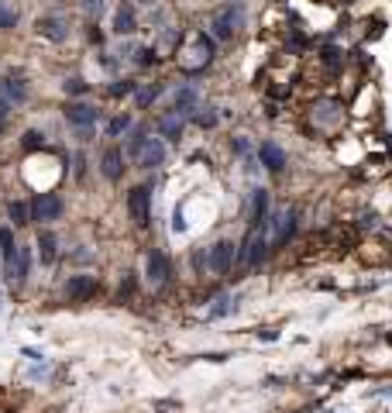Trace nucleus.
I'll return each instance as SVG.
<instances>
[{"label":"nucleus","mask_w":392,"mask_h":413,"mask_svg":"<svg viewBox=\"0 0 392 413\" xmlns=\"http://www.w3.org/2000/svg\"><path fill=\"white\" fill-rule=\"evenodd\" d=\"M10 220H14V224H28V206L10 204Z\"/></svg>","instance_id":"nucleus-26"},{"label":"nucleus","mask_w":392,"mask_h":413,"mask_svg":"<svg viewBox=\"0 0 392 413\" xmlns=\"http://www.w3.org/2000/svg\"><path fill=\"white\" fill-rule=\"evenodd\" d=\"M66 293H69L73 300H90V296L97 293V279H93V276H73L69 286H66Z\"/></svg>","instance_id":"nucleus-14"},{"label":"nucleus","mask_w":392,"mask_h":413,"mask_svg":"<svg viewBox=\"0 0 392 413\" xmlns=\"http://www.w3.org/2000/svg\"><path fill=\"white\" fill-rule=\"evenodd\" d=\"M237 258V245L234 241H217V245L210 248V258H206V265H210V272H227L231 265H234Z\"/></svg>","instance_id":"nucleus-5"},{"label":"nucleus","mask_w":392,"mask_h":413,"mask_svg":"<svg viewBox=\"0 0 392 413\" xmlns=\"http://www.w3.org/2000/svg\"><path fill=\"white\" fill-rule=\"evenodd\" d=\"M138 62H141V66H152V62H155V52H152V48H141V52H138Z\"/></svg>","instance_id":"nucleus-32"},{"label":"nucleus","mask_w":392,"mask_h":413,"mask_svg":"<svg viewBox=\"0 0 392 413\" xmlns=\"http://www.w3.org/2000/svg\"><path fill=\"white\" fill-rule=\"evenodd\" d=\"M183 124H186V121H183V114H179V111H169V114L158 121V131H162L165 138L179 141V134H183Z\"/></svg>","instance_id":"nucleus-17"},{"label":"nucleus","mask_w":392,"mask_h":413,"mask_svg":"<svg viewBox=\"0 0 392 413\" xmlns=\"http://www.w3.org/2000/svg\"><path fill=\"white\" fill-rule=\"evenodd\" d=\"M131 90H134V83H114V86H111V90H107V93H111V97H124V93H131Z\"/></svg>","instance_id":"nucleus-31"},{"label":"nucleus","mask_w":392,"mask_h":413,"mask_svg":"<svg viewBox=\"0 0 392 413\" xmlns=\"http://www.w3.org/2000/svg\"><path fill=\"white\" fill-rule=\"evenodd\" d=\"M145 272H148V283H152V286H162V283L172 276V265H169V258H165L162 248H152V251H148Z\"/></svg>","instance_id":"nucleus-6"},{"label":"nucleus","mask_w":392,"mask_h":413,"mask_svg":"<svg viewBox=\"0 0 392 413\" xmlns=\"http://www.w3.org/2000/svg\"><path fill=\"white\" fill-rule=\"evenodd\" d=\"M14 234H10V227H0V255H4V262L14 255Z\"/></svg>","instance_id":"nucleus-22"},{"label":"nucleus","mask_w":392,"mask_h":413,"mask_svg":"<svg viewBox=\"0 0 392 413\" xmlns=\"http://www.w3.org/2000/svg\"><path fill=\"white\" fill-rule=\"evenodd\" d=\"M18 24V10L10 4H0V31H10Z\"/></svg>","instance_id":"nucleus-21"},{"label":"nucleus","mask_w":392,"mask_h":413,"mask_svg":"<svg viewBox=\"0 0 392 413\" xmlns=\"http://www.w3.org/2000/svg\"><path fill=\"white\" fill-rule=\"evenodd\" d=\"M79 4H83V10H86L90 18H97V14L104 10V0H79Z\"/></svg>","instance_id":"nucleus-29"},{"label":"nucleus","mask_w":392,"mask_h":413,"mask_svg":"<svg viewBox=\"0 0 392 413\" xmlns=\"http://www.w3.org/2000/svg\"><path fill=\"white\" fill-rule=\"evenodd\" d=\"M7 114H10V104L0 100V127H4V121H7Z\"/></svg>","instance_id":"nucleus-33"},{"label":"nucleus","mask_w":392,"mask_h":413,"mask_svg":"<svg viewBox=\"0 0 392 413\" xmlns=\"http://www.w3.org/2000/svg\"><path fill=\"white\" fill-rule=\"evenodd\" d=\"M138 28V18H134V7L131 4H120L118 14H114V31L118 35H131Z\"/></svg>","instance_id":"nucleus-15"},{"label":"nucleus","mask_w":392,"mask_h":413,"mask_svg":"<svg viewBox=\"0 0 392 413\" xmlns=\"http://www.w3.org/2000/svg\"><path fill=\"white\" fill-rule=\"evenodd\" d=\"M38 248H41V262H45V265H52V262H55V248H59L55 234H52V231H41V234H38Z\"/></svg>","instance_id":"nucleus-19"},{"label":"nucleus","mask_w":392,"mask_h":413,"mask_svg":"<svg viewBox=\"0 0 392 413\" xmlns=\"http://www.w3.org/2000/svg\"><path fill=\"white\" fill-rule=\"evenodd\" d=\"M4 265H7V272H10L14 279H24L28 269H31V251H28V248H14V255H10Z\"/></svg>","instance_id":"nucleus-11"},{"label":"nucleus","mask_w":392,"mask_h":413,"mask_svg":"<svg viewBox=\"0 0 392 413\" xmlns=\"http://www.w3.org/2000/svg\"><path fill=\"white\" fill-rule=\"evenodd\" d=\"M265 217H269V193H265V190H255V200H251V227L269 224Z\"/></svg>","instance_id":"nucleus-18"},{"label":"nucleus","mask_w":392,"mask_h":413,"mask_svg":"<svg viewBox=\"0 0 392 413\" xmlns=\"http://www.w3.org/2000/svg\"><path fill=\"white\" fill-rule=\"evenodd\" d=\"M97 118H100V111H97V107H90V104H69V107H66V121L76 124V127H83V134L97 124Z\"/></svg>","instance_id":"nucleus-7"},{"label":"nucleus","mask_w":392,"mask_h":413,"mask_svg":"<svg viewBox=\"0 0 392 413\" xmlns=\"http://www.w3.org/2000/svg\"><path fill=\"white\" fill-rule=\"evenodd\" d=\"M38 31L48 41H66V38H69V28H66V21H62V18H52V14L38 21Z\"/></svg>","instance_id":"nucleus-12"},{"label":"nucleus","mask_w":392,"mask_h":413,"mask_svg":"<svg viewBox=\"0 0 392 413\" xmlns=\"http://www.w3.org/2000/svg\"><path fill=\"white\" fill-rule=\"evenodd\" d=\"M100 169H104V176L114 183L124 176V155H120V148H107L104 152V159H100Z\"/></svg>","instance_id":"nucleus-13"},{"label":"nucleus","mask_w":392,"mask_h":413,"mask_svg":"<svg viewBox=\"0 0 392 413\" xmlns=\"http://www.w3.org/2000/svg\"><path fill=\"white\" fill-rule=\"evenodd\" d=\"M127 124H131L127 118H114V121L107 124V134H111V138H118L120 131H127Z\"/></svg>","instance_id":"nucleus-28"},{"label":"nucleus","mask_w":392,"mask_h":413,"mask_svg":"<svg viewBox=\"0 0 392 413\" xmlns=\"http://www.w3.org/2000/svg\"><path fill=\"white\" fill-rule=\"evenodd\" d=\"M90 90V83L79 80V76H73V80H66V93H86Z\"/></svg>","instance_id":"nucleus-27"},{"label":"nucleus","mask_w":392,"mask_h":413,"mask_svg":"<svg viewBox=\"0 0 392 413\" xmlns=\"http://www.w3.org/2000/svg\"><path fill=\"white\" fill-rule=\"evenodd\" d=\"M28 214H31V220H38V224H52V220H59V214H62V197H59V193H35Z\"/></svg>","instance_id":"nucleus-3"},{"label":"nucleus","mask_w":392,"mask_h":413,"mask_svg":"<svg viewBox=\"0 0 392 413\" xmlns=\"http://www.w3.org/2000/svg\"><path fill=\"white\" fill-rule=\"evenodd\" d=\"M193 107H196V90L193 86H183V90L176 93V111L186 114V111H193Z\"/></svg>","instance_id":"nucleus-20"},{"label":"nucleus","mask_w":392,"mask_h":413,"mask_svg":"<svg viewBox=\"0 0 392 413\" xmlns=\"http://www.w3.org/2000/svg\"><path fill=\"white\" fill-rule=\"evenodd\" d=\"M127 210H131L138 227H148V220H152V190L148 186H134L127 193Z\"/></svg>","instance_id":"nucleus-4"},{"label":"nucleus","mask_w":392,"mask_h":413,"mask_svg":"<svg viewBox=\"0 0 392 413\" xmlns=\"http://www.w3.org/2000/svg\"><path fill=\"white\" fill-rule=\"evenodd\" d=\"M272 227H275V234H272V245H286L289 238H293V231H296V214L293 210H279L275 214V220H272Z\"/></svg>","instance_id":"nucleus-8"},{"label":"nucleus","mask_w":392,"mask_h":413,"mask_svg":"<svg viewBox=\"0 0 392 413\" xmlns=\"http://www.w3.org/2000/svg\"><path fill=\"white\" fill-rule=\"evenodd\" d=\"M24 148H41V134L38 131H24V141H21Z\"/></svg>","instance_id":"nucleus-30"},{"label":"nucleus","mask_w":392,"mask_h":413,"mask_svg":"<svg viewBox=\"0 0 392 413\" xmlns=\"http://www.w3.org/2000/svg\"><path fill=\"white\" fill-rule=\"evenodd\" d=\"M265 248H269V238H265V224H258V227H248L244 241H241V248H237V262H241L244 269H251V265H258V262L265 258Z\"/></svg>","instance_id":"nucleus-2"},{"label":"nucleus","mask_w":392,"mask_h":413,"mask_svg":"<svg viewBox=\"0 0 392 413\" xmlns=\"http://www.w3.org/2000/svg\"><path fill=\"white\" fill-rule=\"evenodd\" d=\"M237 18H241V14H237L234 7H224V10L214 18V35H217V38H231L237 31Z\"/></svg>","instance_id":"nucleus-10"},{"label":"nucleus","mask_w":392,"mask_h":413,"mask_svg":"<svg viewBox=\"0 0 392 413\" xmlns=\"http://www.w3.org/2000/svg\"><path fill=\"white\" fill-rule=\"evenodd\" d=\"M155 97H158V86H145V90H138V107H148Z\"/></svg>","instance_id":"nucleus-25"},{"label":"nucleus","mask_w":392,"mask_h":413,"mask_svg":"<svg viewBox=\"0 0 392 413\" xmlns=\"http://www.w3.org/2000/svg\"><path fill=\"white\" fill-rule=\"evenodd\" d=\"M196 124H200V127H214V124H217V114H214V107H196Z\"/></svg>","instance_id":"nucleus-24"},{"label":"nucleus","mask_w":392,"mask_h":413,"mask_svg":"<svg viewBox=\"0 0 392 413\" xmlns=\"http://www.w3.org/2000/svg\"><path fill=\"white\" fill-rule=\"evenodd\" d=\"M320 111H323V114H320V121H323V124H334V121H341V114H337V111H341V104H334V100H327V104H320Z\"/></svg>","instance_id":"nucleus-23"},{"label":"nucleus","mask_w":392,"mask_h":413,"mask_svg":"<svg viewBox=\"0 0 392 413\" xmlns=\"http://www.w3.org/2000/svg\"><path fill=\"white\" fill-rule=\"evenodd\" d=\"M258 159H262V165H265L269 172H282V169H286V152H282L275 141H262Z\"/></svg>","instance_id":"nucleus-9"},{"label":"nucleus","mask_w":392,"mask_h":413,"mask_svg":"<svg viewBox=\"0 0 392 413\" xmlns=\"http://www.w3.org/2000/svg\"><path fill=\"white\" fill-rule=\"evenodd\" d=\"M131 159L141 169H155L165 162V145L162 138H148V134H134L131 138Z\"/></svg>","instance_id":"nucleus-1"},{"label":"nucleus","mask_w":392,"mask_h":413,"mask_svg":"<svg viewBox=\"0 0 392 413\" xmlns=\"http://www.w3.org/2000/svg\"><path fill=\"white\" fill-rule=\"evenodd\" d=\"M4 97H7V104H24L28 100V86L21 76H7L4 80Z\"/></svg>","instance_id":"nucleus-16"}]
</instances>
